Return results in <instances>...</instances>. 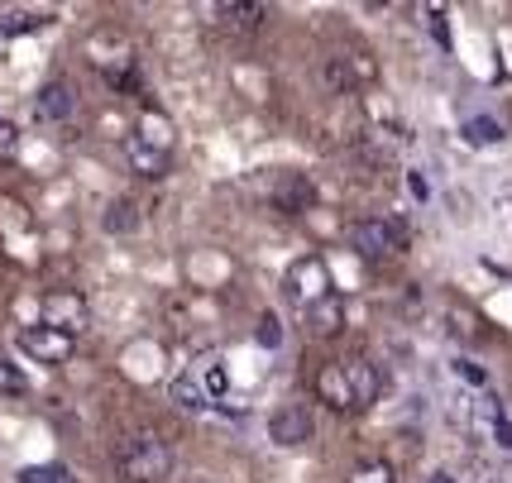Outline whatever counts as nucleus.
<instances>
[{
  "instance_id": "3",
  "label": "nucleus",
  "mask_w": 512,
  "mask_h": 483,
  "mask_svg": "<svg viewBox=\"0 0 512 483\" xmlns=\"http://www.w3.org/2000/svg\"><path fill=\"white\" fill-rule=\"evenodd\" d=\"M283 292H288V302L297 311L316 307L326 292H335L331 283V264L321 259V254H302V259H292L288 273H283Z\"/></svg>"
},
{
  "instance_id": "15",
  "label": "nucleus",
  "mask_w": 512,
  "mask_h": 483,
  "mask_svg": "<svg viewBox=\"0 0 512 483\" xmlns=\"http://www.w3.org/2000/svg\"><path fill=\"white\" fill-rule=\"evenodd\" d=\"M101 230H106V235H134V230H139V206H134L130 197H115L111 206H106V216H101Z\"/></svg>"
},
{
  "instance_id": "4",
  "label": "nucleus",
  "mask_w": 512,
  "mask_h": 483,
  "mask_svg": "<svg viewBox=\"0 0 512 483\" xmlns=\"http://www.w3.org/2000/svg\"><path fill=\"white\" fill-rule=\"evenodd\" d=\"M39 326L63 330V335L77 340V335L91 326V302L82 292H72V287H53V292L39 297Z\"/></svg>"
},
{
  "instance_id": "20",
  "label": "nucleus",
  "mask_w": 512,
  "mask_h": 483,
  "mask_svg": "<svg viewBox=\"0 0 512 483\" xmlns=\"http://www.w3.org/2000/svg\"><path fill=\"white\" fill-rule=\"evenodd\" d=\"M197 383H201V393L211 397V407H221L225 393H230V374H225V364H221V359H211V364L201 369Z\"/></svg>"
},
{
  "instance_id": "28",
  "label": "nucleus",
  "mask_w": 512,
  "mask_h": 483,
  "mask_svg": "<svg viewBox=\"0 0 512 483\" xmlns=\"http://www.w3.org/2000/svg\"><path fill=\"white\" fill-rule=\"evenodd\" d=\"M407 187H412V197H417V201H426V197H431V187H426V177L417 173V168L407 173Z\"/></svg>"
},
{
  "instance_id": "5",
  "label": "nucleus",
  "mask_w": 512,
  "mask_h": 483,
  "mask_svg": "<svg viewBox=\"0 0 512 483\" xmlns=\"http://www.w3.org/2000/svg\"><path fill=\"white\" fill-rule=\"evenodd\" d=\"M402 240H407V225H398V220H355L350 225V249H355L359 259H388V254H398Z\"/></svg>"
},
{
  "instance_id": "23",
  "label": "nucleus",
  "mask_w": 512,
  "mask_h": 483,
  "mask_svg": "<svg viewBox=\"0 0 512 483\" xmlns=\"http://www.w3.org/2000/svg\"><path fill=\"white\" fill-rule=\"evenodd\" d=\"M20 393H29V378L20 374V364L0 359V397H20Z\"/></svg>"
},
{
  "instance_id": "12",
  "label": "nucleus",
  "mask_w": 512,
  "mask_h": 483,
  "mask_svg": "<svg viewBox=\"0 0 512 483\" xmlns=\"http://www.w3.org/2000/svg\"><path fill=\"white\" fill-rule=\"evenodd\" d=\"M34 110H39L44 125H63V120H72V110H77V91H72V82H48V87L39 91Z\"/></svg>"
},
{
  "instance_id": "1",
  "label": "nucleus",
  "mask_w": 512,
  "mask_h": 483,
  "mask_svg": "<svg viewBox=\"0 0 512 483\" xmlns=\"http://www.w3.org/2000/svg\"><path fill=\"white\" fill-rule=\"evenodd\" d=\"M115 464L125 483H163L173 474V445L158 431H130L115 450Z\"/></svg>"
},
{
  "instance_id": "21",
  "label": "nucleus",
  "mask_w": 512,
  "mask_h": 483,
  "mask_svg": "<svg viewBox=\"0 0 512 483\" xmlns=\"http://www.w3.org/2000/svg\"><path fill=\"white\" fill-rule=\"evenodd\" d=\"M254 340H259L264 350H278V345H283V316H278V311H259V321H254Z\"/></svg>"
},
{
  "instance_id": "7",
  "label": "nucleus",
  "mask_w": 512,
  "mask_h": 483,
  "mask_svg": "<svg viewBox=\"0 0 512 483\" xmlns=\"http://www.w3.org/2000/svg\"><path fill=\"white\" fill-rule=\"evenodd\" d=\"M340 364H345V383H350V412H369L383 393L379 364H369V359H340Z\"/></svg>"
},
{
  "instance_id": "2",
  "label": "nucleus",
  "mask_w": 512,
  "mask_h": 483,
  "mask_svg": "<svg viewBox=\"0 0 512 483\" xmlns=\"http://www.w3.org/2000/svg\"><path fill=\"white\" fill-rule=\"evenodd\" d=\"M91 67H101V77L115 91H139V63H134V44L125 34H96L87 44Z\"/></svg>"
},
{
  "instance_id": "29",
  "label": "nucleus",
  "mask_w": 512,
  "mask_h": 483,
  "mask_svg": "<svg viewBox=\"0 0 512 483\" xmlns=\"http://www.w3.org/2000/svg\"><path fill=\"white\" fill-rule=\"evenodd\" d=\"M431 483H450V479H446V474H436V479H431Z\"/></svg>"
},
{
  "instance_id": "13",
  "label": "nucleus",
  "mask_w": 512,
  "mask_h": 483,
  "mask_svg": "<svg viewBox=\"0 0 512 483\" xmlns=\"http://www.w3.org/2000/svg\"><path fill=\"white\" fill-rule=\"evenodd\" d=\"M369 77H379V63L364 53V58H331L326 63V82H331L335 91H345V87H355V82H369Z\"/></svg>"
},
{
  "instance_id": "9",
  "label": "nucleus",
  "mask_w": 512,
  "mask_h": 483,
  "mask_svg": "<svg viewBox=\"0 0 512 483\" xmlns=\"http://www.w3.org/2000/svg\"><path fill=\"white\" fill-rule=\"evenodd\" d=\"M273 206H278L283 216H302V211L316 206V187L302 173H283L278 187H273Z\"/></svg>"
},
{
  "instance_id": "11",
  "label": "nucleus",
  "mask_w": 512,
  "mask_h": 483,
  "mask_svg": "<svg viewBox=\"0 0 512 483\" xmlns=\"http://www.w3.org/2000/svg\"><path fill=\"white\" fill-rule=\"evenodd\" d=\"M130 139L149 144V149H158V154H173V120H168L158 106H144L139 110V120H134Z\"/></svg>"
},
{
  "instance_id": "26",
  "label": "nucleus",
  "mask_w": 512,
  "mask_h": 483,
  "mask_svg": "<svg viewBox=\"0 0 512 483\" xmlns=\"http://www.w3.org/2000/svg\"><path fill=\"white\" fill-rule=\"evenodd\" d=\"M455 374L465 378V383H474V388H484V383H489V374H484L474 359H455Z\"/></svg>"
},
{
  "instance_id": "17",
  "label": "nucleus",
  "mask_w": 512,
  "mask_h": 483,
  "mask_svg": "<svg viewBox=\"0 0 512 483\" xmlns=\"http://www.w3.org/2000/svg\"><path fill=\"white\" fill-rule=\"evenodd\" d=\"M460 134H465L469 144H479V149H489V144H503V139H508L503 120H493V115H469L465 125H460Z\"/></svg>"
},
{
  "instance_id": "25",
  "label": "nucleus",
  "mask_w": 512,
  "mask_h": 483,
  "mask_svg": "<svg viewBox=\"0 0 512 483\" xmlns=\"http://www.w3.org/2000/svg\"><path fill=\"white\" fill-rule=\"evenodd\" d=\"M10 158H20V125L0 120V163H10Z\"/></svg>"
},
{
  "instance_id": "27",
  "label": "nucleus",
  "mask_w": 512,
  "mask_h": 483,
  "mask_svg": "<svg viewBox=\"0 0 512 483\" xmlns=\"http://www.w3.org/2000/svg\"><path fill=\"white\" fill-rule=\"evenodd\" d=\"M493 440H498L503 450H512V421H508V417H498V421H493Z\"/></svg>"
},
{
  "instance_id": "18",
  "label": "nucleus",
  "mask_w": 512,
  "mask_h": 483,
  "mask_svg": "<svg viewBox=\"0 0 512 483\" xmlns=\"http://www.w3.org/2000/svg\"><path fill=\"white\" fill-rule=\"evenodd\" d=\"M168 393H173V402H178L182 412H206V407H211V397L201 393L197 378H173V383H168Z\"/></svg>"
},
{
  "instance_id": "16",
  "label": "nucleus",
  "mask_w": 512,
  "mask_h": 483,
  "mask_svg": "<svg viewBox=\"0 0 512 483\" xmlns=\"http://www.w3.org/2000/svg\"><path fill=\"white\" fill-rule=\"evenodd\" d=\"M125 158H130V168L139 177H163V173H168V158H173V154H158V149H149V144L130 139V144H125Z\"/></svg>"
},
{
  "instance_id": "8",
  "label": "nucleus",
  "mask_w": 512,
  "mask_h": 483,
  "mask_svg": "<svg viewBox=\"0 0 512 483\" xmlns=\"http://www.w3.org/2000/svg\"><path fill=\"white\" fill-rule=\"evenodd\" d=\"M312 436H316V421H312L307 407H278V412L268 417V440H273V445H283V450L307 445Z\"/></svg>"
},
{
  "instance_id": "19",
  "label": "nucleus",
  "mask_w": 512,
  "mask_h": 483,
  "mask_svg": "<svg viewBox=\"0 0 512 483\" xmlns=\"http://www.w3.org/2000/svg\"><path fill=\"white\" fill-rule=\"evenodd\" d=\"M15 483H77V474L67 469V464H24L20 474H15Z\"/></svg>"
},
{
  "instance_id": "10",
  "label": "nucleus",
  "mask_w": 512,
  "mask_h": 483,
  "mask_svg": "<svg viewBox=\"0 0 512 483\" xmlns=\"http://www.w3.org/2000/svg\"><path fill=\"white\" fill-rule=\"evenodd\" d=\"M307 316V330H312L316 340H335L340 330H345V297L340 292H326L316 307H307L302 311Z\"/></svg>"
},
{
  "instance_id": "22",
  "label": "nucleus",
  "mask_w": 512,
  "mask_h": 483,
  "mask_svg": "<svg viewBox=\"0 0 512 483\" xmlns=\"http://www.w3.org/2000/svg\"><path fill=\"white\" fill-rule=\"evenodd\" d=\"M345 483H398V479H393V464L388 460H364V464H355V474Z\"/></svg>"
},
{
  "instance_id": "24",
  "label": "nucleus",
  "mask_w": 512,
  "mask_h": 483,
  "mask_svg": "<svg viewBox=\"0 0 512 483\" xmlns=\"http://www.w3.org/2000/svg\"><path fill=\"white\" fill-rule=\"evenodd\" d=\"M426 29H431V39L450 53V20H446V10H441V5H426Z\"/></svg>"
},
{
  "instance_id": "6",
  "label": "nucleus",
  "mask_w": 512,
  "mask_h": 483,
  "mask_svg": "<svg viewBox=\"0 0 512 483\" xmlns=\"http://www.w3.org/2000/svg\"><path fill=\"white\" fill-rule=\"evenodd\" d=\"M15 345H20L24 359H34V364H44V369L67 364V359H72V350H77V340H72V335H63V330H48V326H24L20 335H15Z\"/></svg>"
},
{
  "instance_id": "14",
  "label": "nucleus",
  "mask_w": 512,
  "mask_h": 483,
  "mask_svg": "<svg viewBox=\"0 0 512 483\" xmlns=\"http://www.w3.org/2000/svg\"><path fill=\"white\" fill-rule=\"evenodd\" d=\"M316 397L331 412H350V383H345V364H321L316 374Z\"/></svg>"
}]
</instances>
